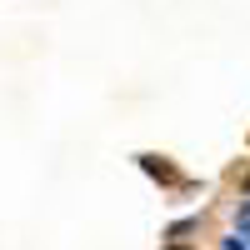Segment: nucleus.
<instances>
[{
    "mask_svg": "<svg viewBox=\"0 0 250 250\" xmlns=\"http://www.w3.org/2000/svg\"><path fill=\"white\" fill-rule=\"evenodd\" d=\"M140 165H145V170H150L155 180H165V185H180V175H175L165 160H155V155H140Z\"/></svg>",
    "mask_w": 250,
    "mask_h": 250,
    "instance_id": "f257e3e1",
    "label": "nucleus"
},
{
    "mask_svg": "<svg viewBox=\"0 0 250 250\" xmlns=\"http://www.w3.org/2000/svg\"><path fill=\"white\" fill-rule=\"evenodd\" d=\"M170 250H180V245H170Z\"/></svg>",
    "mask_w": 250,
    "mask_h": 250,
    "instance_id": "f03ea898",
    "label": "nucleus"
}]
</instances>
